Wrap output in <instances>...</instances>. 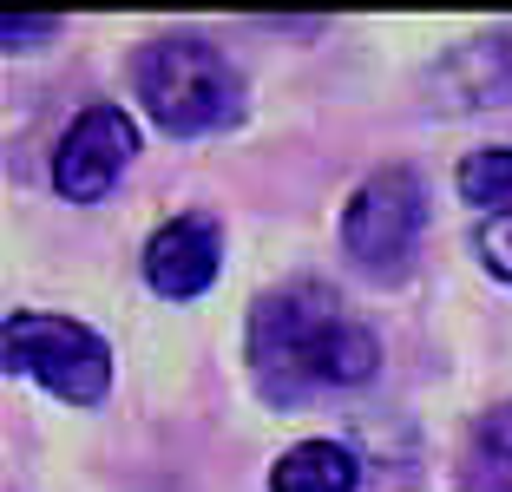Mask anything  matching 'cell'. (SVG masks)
Wrapping results in <instances>:
<instances>
[{"mask_svg":"<svg viewBox=\"0 0 512 492\" xmlns=\"http://www.w3.org/2000/svg\"><path fill=\"white\" fill-rule=\"evenodd\" d=\"M421 230H427V184L414 164L368 171L342 204V250L375 276H401Z\"/></svg>","mask_w":512,"mask_h":492,"instance_id":"cell-4","label":"cell"},{"mask_svg":"<svg viewBox=\"0 0 512 492\" xmlns=\"http://www.w3.org/2000/svg\"><path fill=\"white\" fill-rule=\"evenodd\" d=\"M460 492H512V401L473 420L460 447Z\"/></svg>","mask_w":512,"mask_h":492,"instance_id":"cell-8","label":"cell"},{"mask_svg":"<svg viewBox=\"0 0 512 492\" xmlns=\"http://www.w3.org/2000/svg\"><path fill=\"white\" fill-rule=\"evenodd\" d=\"M355 479H362V460L342 440H296L270 466V492H355Z\"/></svg>","mask_w":512,"mask_h":492,"instance_id":"cell-7","label":"cell"},{"mask_svg":"<svg viewBox=\"0 0 512 492\" xmlns=\"http://www.w3.org/2000/svg\"><path fill=\"white\" fill-rule=\"evenodd\" d=\"M132 92L151 112V125L171 138L224 132L243 119V73L197 33H165V40L138 46Z\"/></svg>","mask_w":512,"mask_h":492,"instance_id":"cell-2","label":"cell"},{"mask_svg":"<svg viewBox=\"0 0 512 492\" xmlns=\"http://www.w3.org/2000/svg\"><path fill=\"white\" fill-rule=\"evenodd\" d=\"M453 191L467 197V204H480L486 217H493V204L506 210L512 204V145L467 151V158H460V171H453Z\"/></svg>","mask_w":512,"mask_h":492,"instance_id":"cell-9","label":"cell"},{"mask_svg":"<svg viewBox=\"0 0 512 492\" xmlns=\"http://www.w3.org/2000/svg\"><path fill=\"white\" fill-rule=\"evenodd\" d=\"M138 158V125L125 105H86L53 151V191L73 204H99Z\"/></svg>","mask_w":512,"mask_h":492,"instance_id":"cell-5","label":"cell"},{"mask_svg":"<svg viewBox=\"0 0 512 492\" xmlns=\"http://www.w3.org/2000/svg\"><path fill=\"white\" fill-rule=\"evenodd\" d=\"M0 355L7 374H27L46 394H60L73 407H99L112 388V348L106 335H92L73 315H46V309H14L0 328Z\"/></svg>","mask_w":512,"mask_h":492,"instance_id":"cell-3","label":"cell"},{"mask_svg":"<svg viewBox=\"0 0 512 492\" xmlns=\"http://www.w3.org/2000/svg\"><path fill=\"white\" fill-rule=\"evenodd\" d=\"M224 269V237L211 217H165L145 243V283L171 302H191L217 283Z\"/></svg>","mask_w":512,"mask_h":492,"instance_id":"cell-6","label":"cell"},{"mask_svg":"<svg viewBox=\"0 0 512 492\" xmlns=\"http://www.w3.org/2000/svg\"><path fill=\"white\" fill-rule=\"evenodd\" d=\"M243 361H250V381L263 401L296 407L329 388H362L381 361V342H375V328H362L348 315V302L329 283L302 276V283L256 296Z\"/></svg>","mask_w":512,"mask_h":492,"instance_id":"cell-1","label":"cell"},{"mask_svg":"<svg viewBox=\"0 0 512 492\" xmlns=\"http://www.w3.org/2000/svg\"><path fill=\"white\" fill-rule=\"evenodd\" d=\"M473 250H480V263L493 269L499 283H512V204L493 210V217H480V230H473Z\"/></svg>","mask_w":512,"mask_h":492,"instance_id":"cell-10","label":"cell"},{"mask_svg":"<svg viewBox=\"0 0 512 492\" xmlns=\"http://www.w3.org/2000/svg\"><path fill=\"white\" fill-rule=\"evenodd\" d=\"M53 33H60V20H53V14H7V20H0L7 53H27L33 40H53Z\"/></svg>","mask_w":512,"mask_h":492,"instance_id":"cell-11","label":"cell"}]
</instances>
